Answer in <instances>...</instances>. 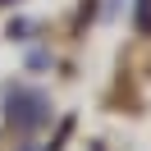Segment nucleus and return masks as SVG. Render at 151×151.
Instances as JSON below:
<instances>
[{
  "label": "nucleus",
  "instance_id": "obj_1",
  "mask_svg": "<svg viewBox=\"0 0 151 151\" xmlns=\"http://www.w3.org/2000/svg\"><path fill=\"white\" fill-rule=\"evenodd\" d=\"M0 114H5V124L19 133H32L41 128V124L50 119V101L41 92H9L5 96V105H0Z\"/></svg>",
  "mask_w": 151,
  "mask_h": 151
},
{
  "label": "nucleus",
  "instance_id": "obj_2",
  "mask_svg": "<svg viewBox=\"0 0 151 151\" xmlns=\"http://www.w3.org/2000/svg\"><path fill=\"white\" fill-rule=\"evenodd\" d=\"M137 28L151 32V0H137Z\"/></svg>",
  "mask_w": 151,
  "mask_h": 151
}]
</instances>
